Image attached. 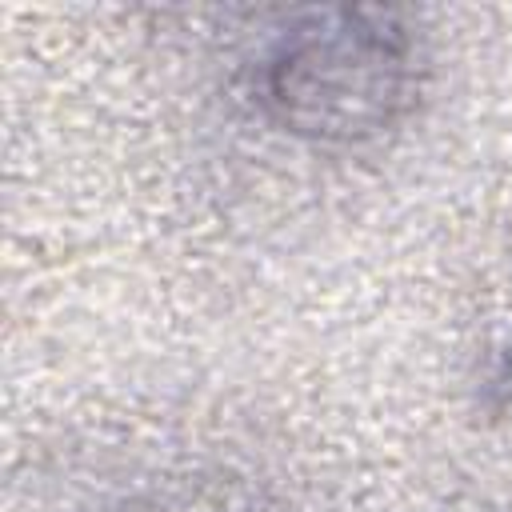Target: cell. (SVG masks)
Listing matches in <instances>:
<instances>
[{"label": "cell", "instance_id": "6da1fadb", "mask_svg": "<svg viewBox=\"0 0 512 512\" xmlns=\"http://www.w3.org/2000/svg\"><path fill=\"white\" fill-rule=\"evenodd\" d=\"M428 56L396 8L328 4L280 20L248 64L260 120L312 148L392 136L424 92Z\"/></svg>", "mask_w": 512, "mask_h": 512}, {"label": "cell", "instance_id": "7a4b0ae2", "mask_svg": "<svg viewBox=\"0 0 512 512\" xmlns=\"http://www.w3.org/2000/svg\"><path fill=\"white\" fill-rule=\"evenodd\" d=\"M472 380H476L480 408L496 420H512V264L484 316Z\"/></svg>", "mask_w": 512, "mask_h": 512}, {"label": "cell", "instance_id": "3957f363", "mask_svg": "<svg viewBox=\"0 0 512 512\" xmlns=\"http://www.w3.org/2000/svg\"><path fill=\"white\" fill-rule=\"evenodd\" d=\"M120 512H256V500L224 476H188V480H168Z\"/></svg>", "mask_w": 512, "mask_h": 512}]
</instances>
